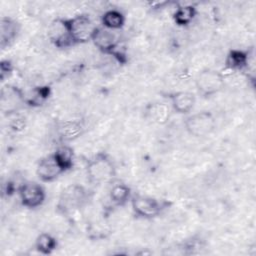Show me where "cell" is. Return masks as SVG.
<instances>
[{"label": "cell", "instance_id": "1", "mask_svg": "<svg viewBox=\"0 0 256 256\" xmlns=\"http://www.w3.org/2000/svg\"><path fill=\"white\" fill-rule=\"evenodd\" d=\"M85 169L88 181L94 185L110 183L116 177L114 161L105 151L94 154L88 160Z\"/></svg>", "mask_w": 256, "mask_h": 256}, {"label": "cell", "instance_id": "2", "mask_svg": "<svg viewBox=\"0 0 256 256\" xmlns=\"http://www.w3.org/2000/svg\"><path fill=\"white\" fill-rule=\"evenodd\" d=\"M88 190L79 184H70L60 193L56 208L61 214H69L82 208L89 200Z\"/></svg>", "mask_w": 256, "mask_h": 256}, {"label": "cell", "instance_id": "3", "mask_svg": "<svg viewBox=\"0 0 256 256\" xmlns=\"http://www.w3.org/2000/svg\"><path fill=\"white\" fill-rule=\"evenodd\" d=\"M133 214L137 218L153 219L160 216L171 204L167 200L157 199L151 196L134 195L130 200Z\"/></svg>", "mask_w": 256, "mask_h": 256}, {"label": "cell", "instance_id": "4", "mask_svg": "<svg viewBox=\"0 0 256 256\" xmlns=\"http://www.w3.org/2000/svg\"><path fill=\"white\" fill-rule=\"evenodd\" d=\"M184 127L189 135L201 138L213 133L216 128V119L212 112L203 110L189 115L184 120Z\"/></svg>", "mask_w": 256, "mask_h": 256}, {"label": "cell", "instance_id": "5", "mask_svg": "<svg viewBox=\"0 0 256 256\" xmlns=\"http://www.w3.org/2000/svg\"><path fill=\"white\" fill-rule=\"evenodd\" d=\"M225 85V78L220 71L206 68L201 70L195 78V87L202 97L218 94Z\"/></svg>", "mask_w": 256, "mask_h": 256}, {"label": "cell", "instance_id": "6", "mask_svg": "<svg viewBox=\"0 0 256 256\" xmlns=\"http://www.w3.org/2000/svg\"><path fill=\"white\" fill-rule=\"evenodd\" d=\"M67 23L71 38L75 44H84L92 40L93 34L97 28L88 14L82 13L74 17L67 18Z\"/></svg>", "mask_w": 256, "mask_h": 256}, {"label": "cell", "instance_id": "7", "mask_svg": "<svg viewBox=\"0 0 256 256\" xmlns=\"http://www.w3.org/2000/svg\"><path fill=\"white\" fill-rule=\"evenodd\" d=\"M17 192L22 206L28 209L40 207L46 198L43 186L33 181H25L21 183L17 188Z\"/></svg>", "mask_w": 256, "mask_h": 256}, {"label": "cell", "instance_id": "8", "mask_svg": "<svg viewBox=\"0 0 256 256\" xmlns=\"http://www.w3.org/2000/svg\"><path fill=\"white\" fill-rule=\"evenodd\" d=\"M47 36L56 48L65 49L74 45L70 35L67 18L57 17L53 19L48 25Z\"/></svg>", "mask_w": 256, "mask_h": 256}, {"label": "cell", "instance_id": "9", "mask_svg": "<svg viewBox=\"0 0 256 256\" xmlns=\"http://www.w3.org/2000/svg\"><path fill=\"white\" fill-rule=\"evenodd\" d=\"M25 103V93L17 86L6 85L1 90L0 106L2 113L11 115L17 112Z\"/></svg>", "mask_w": 256, "mask_h": 256}, {"label": "cell", "instance_id": "10", "mask_svg": "<svg viewBox=\"0 0 256 256\" xmlns=\"http://www.w3.org/2000/svg\"><path fill=\"white\" fill-rule=\"evenodd\" d=\"M91 41L99 51L108 55H111L120 45L119 39L115 32L113 30L104 28L103 26H97Z\"/></svg>", "mask_w": 256, "mask_h": 256}, {"label": "cell", "instance_id": "11", "mask_svg": "<svg viewBox=\"0 0 256 256\" xmlns=\"http://www.w3.org/2000/svg\"><path fill=\"white\" fill-rule=\"evenodd\" d=\"M63 173L64 170L55 159L53 153L42 157L36 166V175L42 182H52Z\"/></svg>", "mask_w": 256, "mask_h": 256}, {"label": "cell", "instance_id": "12", "mask_svg": "<svg viewBox=\"0 0 256 256\" xmlns=\"http://www.w3.org/2000/svg\"><path fill=\"white\" fill-rule=\"evenodd\" d=\"M251 60L250 49H239L233 48L229 50L225 57V67L234 72H243L249 69Z\"/></svg>", "mask_w": 256, "mask_h": 256}, {"label": "cell", "instance_id": "13", "mask_svg": "<svg viewBox=\"0 0 256 256\" xmlns=\"http://www.w3.org/2000/svg\"><path fill=\"white\" fill-rule=\"evenodd\" d=\"M172 110L178 114H188L196 104V96L189 91H176L167 94Z\"/></svg>", "mask_w": 256, "mask_h": 256}, {"label": "cell", "instance_id": "14", "mask_svg": "<svg viewBox=\"0 0 256 256\" xmlns=\"http://www.w3.org/2000/svg\"><path fill=\"white\" fill-rule=\"evenodd\" d=\"M85 122L84 120L78 119H69L64 120L58 124L57 131L59 137L64 142H71L79 137H81L85 132Z\"/></svg>", "mask_w": 256, "mask_h": 256}, {"label": "cell", "instance_id": "15", "mask_svg": "<svg viewBox=\"0 0 256 256\" xmlns=\"http://www.w3.org/2000/svg\"><path fill=\"white\" fill-rule=\"evenodd\" d=\"M21 25L15 19L3 16L0 19V46L2 49L10 47L20 33Z\"/></svg>", "mask_w": 256, "mask_h": 256}, {"label": "cell", "instance_id": "16", "mask_svg": "<svg viewBox=\"0 0 256 256\" xmlns=\"http://www.w3.org/2000/svg\"><path fill=\"white\" fill-rule=\"evenodd\" d=\"M170 107L166 103L152 102L145 107V117L153 123L163 125L170 119Z\"/></svg>", "mask_w": 256, "mask_h": 256}, {"label": "cell", "instance_id": "17", "mask_svg": "<svg viewBox=\"0 0 256 256\" xmlns=\"http://www.w3.org/2000/svg\"><path fill=\"white\" fill-rule=\"evenodd\" d=\"M197 14V9L193 4H176L172 14L173 21L180 27H186L192 23Z\"/></svg>", "mask_w": 256, "mask_h": 256}, {"label": "cell", "instance_id": "18", "mask_svg": "<svg viewBox=\"0 0 256 256\" xmlns=\"http://www.w3.org/2000/svg\"><path fill=\"white\" fill-rule=\"evenodd\" d=\"M51 88L49 86H36L27 94L25 93V103L31 107L42 106L50 97Z\"/></svg>", "mask_w": 256, "mask_h": 256}, {"label": "cell", "instance_id": "19", "mask_svg": "<svg viewBox=\"0 0 256 256\" xmlns=\"http://www.w3.org/2000/svg\"><path fill=\"white\" fill-rule=\"evenodd\" d=\"M101 25L109 30H120L125 25V16L120 10L109 9L101 16Z\"/></svg>", "mask_w": 256, "mask_h": 256}, {"label": "cell", "instance_id": "20", "mask_svg": "<svg viewBox=\"0 0 256 256\" xmlns=\"http://www.w3.org/2000/svg\"><path fill=\"white\" fill-rule=\"evenodd\" d=\"M131 189L128 185L124 183L114 184L109 192L110 201L112 202V204L118 207L126 205L131 200Z\"/></svg>", "mask_w": 256, "mask_h": 256}, {"label": "cell", "instance_id": "21", "mask_svg": "<svg viewBox=\"0 0 256 256\" xmlns=\"http://www.w3.org/2000/svg\"><path fill=\"white\" fill-rule=\"evenodd\" d=\"M53 155L64 172L71 170L74 167L75 163V154L74 150L68 145L59 146L54 152Z\"/></svg>", "mask_w": 256, "mask_h": 256}, {"label": "cell", "instance_id": "22", "mask_svg": "<svg viewBox=\"0 0 256 256\" xmlns=\"http://www.w3.org/2000/svg\"><path fill=\"white\" fill-rule=\"evenodd\" d=\"M58 246L57 239L49 233H40L35 240V249L43 255L52 254Z\"/></svg>", "mask_w": 256, "mask_h": 256}, {"label": "cell", "instance_id": "23", "mask_svg": "<svg viewBox=\"0 0 256 256\" xmlns=\"http://www.w3.org/2000/svg\"><path fill=\"white\" fill-rule=\"evenodd\" d=\"M13 71V65L9 60H2L0 64V79L1 81H4L6 78H8Z\"/></svg>", "mask_w": 256, "mask_h": 256}, {"label": "cell", "instance_id": "24", "mask_svg": "<svg viewBox=\"0 0 256 256\" xmlns=\"http://www.w3.org/2000/svg\"><path fill=\"white\" fill-rule=\"evenodd\" d=\"M171 2L169 1H156V2H149V7L153 10H160L163 9L165 6L169 5Z\"/></svg>", "mask_w": 256, "mask_h": 256}]
</instances>
